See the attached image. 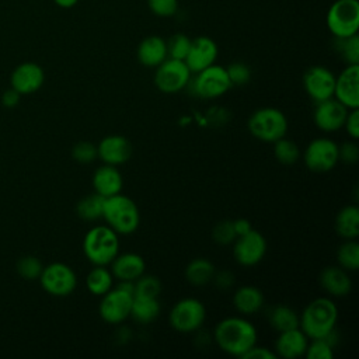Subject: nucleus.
I'll list each match as a JSON object with an SVG mask.
<instances>
[{
  "instance_id": "obj_1",
  "label": "nucleus",
  "mask_w": 359,
  "mask_h": 359,
  "mask_svg": "<svg viewBox=\"0 0 359 359\" xmlns=\"http://www.w3.org/2000/svg\"><path fill=\"white\" fill-rule=\"evenodd\" d=\"M213 339L223 352L243 358V355L257 344L258 332L250 320L234 316L226 317L215 325Z\"/></svg>"
},
{
  "instance_id": "obj_2",
  "label": "nucleus",
  "mask_w": 359,
  "mask_h": 359,
  "mask_svg": "<svg viewBox=\"0 0 359 359\" xmlns=\"http://www.w3.org/2000/svg\"><path fill=\"white\" fill-rule=\"evenodd\" d=\"M338 321V307L330 297H317L311 300L299 314V328L309 339L325 338L330 335Z\"/></svg>"
},
{
  "instance_id": "obj_3",
  "label": "nucleus",
  "mask_w": 359,
  "mask_h": 359,
  "mask_svg": "<svg viewBox=\"0 0 359 359\" xmlns=\"http://www.w3.org/2000/svg\"><path fill=\"white\" fill-rule=\"evenodd\" d=\"M102 219L116 234L128 236L137 230L140 212L133 199L119 192L105 198Z\"/></svg>"
},
{
  "instance_id": "obj_4",
  "label": "nucleus",
  "mask_w": 359,
  "mask_h": 359,
  "mask_svg": "<svg viewBox=\"0 0 359 359\" xmlns=\"http://www.w3.org/2000/svg\"><path fill=\"white\" fill-rule=\"evenodd\" d=\"M83 252L93 265L108 266L119 254V234L107 224L94 226L84 236Z\"/></svg>"
},
{
  "instance_id": "obj_5",
  "label": "nucleus",
  "mask_w": 359,
  "mask_h": 359,
  "mask_svg": "<svg viewBox=\"0 0 359 359\" xmlns=\"http://www.w3.org/2000/svg\"><path fill=\"white\" fill-rule=\"evenodd\" d=\"M287 126L285 114L273 107H264L254 111L247 122L250 133L265 143H273L286 136Z\"/></svg>"
},
{
  "instance_id": "obj_6",
  "label": "nucleus",
  "mask_w": 359,
  "mask_h": 359,
  "mask_svg": "<svg viewBox=\"0 0 359 359\" xmlns=\"http://www.w3.org/2000/svg\"><path fill=\"white\" fill-rule=\"evenodd\" d=\"M188 87L192 90L194 95L203 100H213L224 95L231 88V83L226 67L213 63L195 73V77H191Z\"/></svg>"
},
{
  "instance_id": "obj_7",
  "label": "nucleus",
  "mask_w": 359,
  "mask_h": 359,
  "mask_svg": "<svg viewBox=\"0 0 359 359\" xmlns=\"http://www.w3.org/2000/svg\"><path fill=\"white\" fill-rule=\"evenodd\" d=\"M325 22L335 38L356 35L359 29V1L335 0L327 11Z\"/></svg>"
},
{
  "instance_id": "obj_8",
  "label": "nucleus",
  "mask_w": 359,
  "mask_h": 359,
  "mask_svg": "<svg viewBox=\"0 0 359 359\" xmlns=\"http://www.w3.org/2000/svg\"><path fill=\"white\" fill-rule=\"evenodd\" d=\"M206 320L205 304L196 297H184L178 300L170 310L168 323L172 330L189 334L201 330Z\"/></svg>"
},
{
  "instance_id": "obj_9",
  "label": "nucleus",
  "mask_w": 359,
  "mask_h": 359,
  "mask_svg": "<svg viewBox=\"0 0 359 359\" xmlns=\"http://www.w3.org/2000/svg\"><path fill=\"white\" fill-rule=\"evenodd\" d=\"M38 279L42 289L56 297L72 294L77 286L76 272L63 262H52L43 266Z\"/></svg>"
},
{
  "instance_id": "obj_10",
  "label": "nucleus",
  "mask_w": 359,
  "mask_h": 359,
  "mask_svg": "<svg viewBox=\"0 0 359 359\" xmlns=\"http://www.w3.org/2000/svg\"><path fill=\"white\" fill-rule=\"evenodd\" d=\"M191 76L184 60L167 57L156 67L154 84L164 94H175L188 87Z\"/></svg>"
},
{
  "instance_id": "obj_11",
  "label": "nucleus",
  "mask_w": 359,
  "mask_h": 359,
  "mask_svg": "<svg viewBox=\"0 0 359 359\" xmlns=\"http://www.w3.org/2000/svg\"><path fill=\"white\" fill-rule=\"evenodd\" d=\"M303 160L313 172H328L339 161L338 144L328 137H316L304 149Z\"/></svg>"
},
{
  "instance_id": "obj_12",
  "label": "nucleus",
  "mask_w": 359,
  "mask_h": 359,
  "mask_svg": "<svg viewBox=\"0 0 359 359\" xmlns=\"http://www.w3.org/2000/svg\"><path fill=\"white\" fill-rule=\"evenodd\" d=\"M266 254V240L257 231L250 230L248 233L236 237L233 241V255L237 264L241 266H254L259 264Z\"/></svg>"
},
{
  "instance_id": "obj_13",
  "label": "nucleus",
  "mask_w": 359,
  "mask_h": 359,
  "mask_svg": "<svg viewBox=\"0 0 359 359\" xmlns=\"http://www.w3.org/2000/svg\"><path fill=\"white\" fill-rule=\"evenodd\" d=\"M101 303L98 307L100 317L108 324H121L129 318L133 294L122 289L112 287L105 294L101 296Z\"/></svg>"
},
{
  "instance_id": "obj_14",
  "label": "nucleus",
  "mask_w": 359,
  "mask_h": 359,
  "mask_svg": "<svg viewBox=\"0 0 359 359\" xmlns=\"http://www.w3.org/2000/svg\"><path fill=\"white\" fill-rule=\"evenodd\" d=\"M303 87L314 102L328 100L334 97L335 74L325 66H311L303 74Z\"/></svg>"
},
{
  "instance_id": "obj_15",
  "label": "nucleus",
  "mask_w": 359,
  "mask_h": 359,
  "mask_svg": "<svg viewBox=\"0 0 359 359\" xmlns=\"http://www.w3.org/2000/svg\"><path fill=\"white\" fill-rule=\"evenodd\" d=\"M348 112L349 109L345 105H342L338 100L331 97L328 100L316 102L313 118L316 126L320 130L330 133L344 128Z\"/></svg>"
},
{
  "instance_id": "obj_16",
  "label": "nucleus",
  "mask_w": 359,
  "mask_h": 359,
  "mask_svg": "<svg viewBox=\"0 0 359 359\" xmlns=\"http://www.w3.org/2000/svg\"><path fill=\"white\" fill-rule=\"evenodd\" d=\"M334 98L348 109L359 108V65H346L335 77Z\"/></svg>"
},
{
  "instance_id": "obj_17",
  "label": "nucleus",
  "mask_w": 359,
  "mask_h": 359,
  "mask_svg": "<svg viewBox=\"0 0 359 359\" xmlns=\"http://www.w3.org/2000/svg\"><path fill=\"white\" fill-rule=\"evenodd\" d=\"M217 53H219V49L216 42L212 38L202 35L191 41V46L184 62L188 66L189 72L195 74L206 69L208 66L216 63Z\"/></svg>"
},
{
  "instance_id": "obj_18",
  "label": "nucleus",
  "mask_w": 359,
  "mask_h": 359,
  "mask_svg": "<svg viewBox=\"0 0 359 359\" xmlns=\"http://www.w3.org/2000/svg\"><path fill=\"white\" fill-rule=\"evenodd\" d=\"M43 81H45L43 69L35 62H24L18 65L10 76L11 88L21 95L32 94L38 91L42 87Z\"/></svg>"
},
{
  "instance_id": "obj_19",
  "label": "nucleus",
  "mask_w": 359,
  "mask_h": 359,
  "mask_svg": "<svg viewBox=\"0 0 359 359\" xmlns=\"http://www.w3.org/2000/svg\"><path fill=\"white\" fill-rule=\"evenodd\" d=\"M97 153H98V158H101L104 164H111L118 167L130 158L133 153V147L125 136L108 135L102 137L97 144Z\"/></svg>"
},
{
  "instance_id": "obj_20",
  "label": "nucleus",
  "mask_w": 359,
  "mask_h": 359,
  "mask_svg": "<svg viewBox=\"0 0 359 359\" xmlns=\"http://www.w3.org/2000/svg\"><path fill=\"white\" fill-rule=\"evenodd\" d=\"M309 345L307 335L297 327L279 332L275 341V353L283 359H297L304 355Z\"/></svg>"
},
{
  "instance_id": "obj_21",
  "label": "nucleus",
  "mask_w": 359,
  "mask_h": 359,
  "mask_svg": "<svg viewBox=\"0 0 359 359\" xmlns=\"http://www.w3.org/2000/svg\"><path fill=\"white\" fill-rule=\"evenodd\" d=\"M320 286L332 297H344L352 290L349 272L339 265H331L321 271L318 278Z\"/></svg>"
},
{
  "instance_id": "obj_22",
  "label": "nucleus",
  "mask_w": 359,
  "mask_h": 359,
  "mask_svg": "<svg viewBox=\"0 0 359 359\" xmlns=\"http://www.w3.org/2000/svg\"><path fill=\"white\" fill-rule=\"evenodd\" d=\"M109 265H111V272L114 275V279H118V280L135 282L146 271V262L143 257L136 252L118 254Z\"/></svg>"
},
{
  "instance_id": "obj_23",
  "label": "nucleus",
  "mask_w": 359,
  "mask_h": 359,
  "mask_svg": "<svg viewBox=\"0 0 359 359\" xmlns=\"http://www.w3.org/2000/svg\"><path fill=\"white\" fill-rule=\"evenodd\" d=\"M93 188L98 195L104 198L116 195L122 192L123 177L115 165L104 164L98 167L93 174Z\"/></svg>"
},
{
  "instance_id": "obj_24",
  "label": "nucleus",
  "mask_w": 359,
  "mask_h": 359,
  "mask_svg": "<svg viewBox=\"0 0 359 359\" xmlns=\"http://www.w3.org/2000/svg\"><path fill=\"white\" fill-rule=\"evenodd\" d=\"M136 56L140 65L146 67H157L160 63H163L168 57L165 39L158 35L146 36L139 43Z\"/></svg>"
},
{
  "instance_id": "obj_25",
  "label": "nucleus",
  "mask_w": 359,
  "mask_h": 359,
  "mask_svg": "<svg viewBox=\"0 0 359 359\" xmlns=\"http://www.w3.org/2000/svg\"><path fill=\"white\" fill-rule=\"evenodd\" d=\"M265 299L259 287L252 285H244L236 289L233 294L234 309L243 316H252L264 307Z\"/></svg>"
},
{
  "instance_id": "obj_26",
  "label": "nucleus",
  "mask_w": 359,
  "mask_h": 359,
  "mask_svg": "<svg viewBox=\"0 0 359 359\" xmlns=\"http://www.w3.org/2000/svg\"><path fill=\"white\" fill-rule=\"evenodd\" d=\"M335 230L345 240H356L359 236V208L344 206L335 216Z\"/></svg>"
},
{
  "instance_id": "obj_27",
  "label": "nucleus",
  "mask_w": 359,
  "mask_h": 359,
  "mask_svg": "<svg viewBox=\"0 0 359 359\" xmlns=\"http://www.w3.org/2000/svg\"><path fill=\"white\" fill-rule=\"evenodd\" d=\"M160 311L161 306L158 297L133 296L129 317H132L139 324H150L158 317Z\"/></svg>"
},
{
  "instance_id": "obj_28",
  "label": "nucleus",
  "mask_w": 359,
  "mask_h": 359,
  "mask_svg": "<svg viewBox=\"0 0 359 359\" xmlns=\"http://www.w3.org/2000/svg\"><path fill=\"white\" fill-rule=\"evenodd\" d=\"M216 268L208 258H194L185 266V279L194 286H205L212 282Z\"/></svg>"
},
{
  "instance_id": "obj_29",
  "label": "nucleus",
  "mask_w": 359,
  "mask_h": 359,
  "mask_svg": "<svg viewBox=\"0 0 359 359\" xmlns=\"http://www.w3.org/2000/svg\"><path fill=\"white\" fill-rule=\"evenodd\" d=\"M86 286L94 296H102L114 287V275L105 265H94L86 276Z\"/></svg>"
},
{
  "instance_id": "obj_30",
  "label": "nucleus",
  "mask_w": 359,
  "mask_h": 359,
  "mask_svg": "<svg viewBox=\"0 0 359 359\" xmlns=\"http://www.w3.org/2000/svg\"><path fill=\"white\" fill-rule=\"evenodd\" d=\"M268 320L271 327L278 332L299 327V314L286 304H276L271 307Z\"/></svg>"
},
{
  "instance_id": "obj_31",
  "label": "nucleus",
  "mask_w": 359,
  "mask_h": 359,
  "mask_svg": "<svg viewBox=\"0 0 359 359\" xmlns=\"http://www.w3.org/2000/svg\"><path fill=\"white\" fill-rule=\"evenodd\" d=\"M104 201H105V198L98 195L97 192L81 198L76 205L77 216L87 222H94V220L102 219Z\"/></svg>"
},
{
  "instance_id": "obj_32",
  "label": "nucleus",
  "mask_w": 359,
  "mask_h": 359,
  "mask_svg": "<svg viewBox=\"0 0 359 359\" xmlns=\"http://www.w3.org/2000/svg\"><path fill=\"white\" fill-rule=\"evenodd\" d=\"M337 261L345 271L355 272L359 268V243L356 240H345L337 251Z\"/></svg>"
},
{
  "instance_id": "obj_33",
  "label": "nucleus",
  "mask_w": 359,
  "mask_h": 359,
  "mask_svg": "<svg viewBox=\"0 0 359 359\" xmlns=\"http://www.w3.org/2000/svg\"><path fill=\"white\" fill-rule=\"evenodd\" d=\"M273 156L280 164L292 165L300 158V149L296 142L283 136L273 142Z\"/></svg>"
},
{
  "instance_id": "obj_34",
  "label": "nucleus",
  "mask_w": 359,
  "mask_h": 359,
  "mask_svg": "<svg viewBox=\"0 0 359 359\" xmlns=\"http://www.w3.org/2000/svg\"><path fill=\"white\" fill-rule=\"evenodd\" d=\"M337 50L346 65H359V36L352 35L348 38H335Z\"/></svg>"
},
{
  "instance_id": "obj_35",
  "label": "nucleus",
  "mask_w": 359,
  "mask_h": 359,
  "mask_svg": "<svg viewBox=\"0 0 359 359\" xmlns=\"http://www.w3.org/2000/svg\"><path fill=\"white\" fill-rule=\"evenodd\" d=\"M161 293V282L154 275L143 273L135 280L133 296H143V297H158Z\"/></svg>"
},
{
  "instance_id": "obj_36",
  "label": "nucleus",
  "mask_w": 359,
  "mask_h": 359,
  "mask_svg": "<svg viewBox=\"0 0 359 359\" xmlns=\"http://www.w3.org/2000/svg\"><path fill=\"white\" fill-rule=\"evenodd\" d=\"M15 269H17V272L21 278L28 279V280H34V279L39 278V275L43 269V265L36 257L25 255V257H21L17 261Z\"/></svg>"
},
{
  "instance_id": "obj_37",
  "label": "nucleus",
  "mask_w": 359,
  "mask_h": 359,
  "mask_svg": "<svg viewBox=\"0 0 359 359\" xmlns=\"http://www.w3.org/2000/svg\"><path fill=\"white\" fill-rule=\"evenodd\" d=\"M304 356L307 359H332L334 345L327 338L311 339V342L309 341Z\"/></svg>"
},
{
  "instance_id": "obj_38",
  "label": "nucleus",
  "mask_w": 359,
  "mask_h": 359,
  "mask_svg": "<svg viewBox=\"0 0 359 359\" xmlns=\"http://www.w3.org/2000/svg\"><path fill=\"white\" fill-rule=\"evenodd\" d=\"M191 38L185 34H174L167 42V55L168 57L184 60L188 55L191 46Z\"/></svg>"
},
{
  "instance_id": "obj_39",
  "label": "nucleus",
  "mask_w": 359,
  "mask_h": 359,
  "mask_svg": "<svg viewBox=\"0 0 359 359\" xmlns=\"http://www.w3.org/2000/svg\"><path fill=\"white\" fill-rule=\"evenodd\" d=\"M236 231L233 229L231 220H220L212 229V238L219 245H229L233 244L236 240Z\"/></svg>"
},
{
  "instance_id": "obj_40",
  "label": "nucleus",
  "mask_w": 359,
  "mask_h": 359,
  "mask_svg": "<svg viewBox=\"0 0 359 359\" xmlns=\"http://www.w3.org/2000/svg\"><path fill=\"white\" fill-rule=\"evenodd\" d=\"M72 157L76 161L81 163V164L93 163L95 158H98L97 146L91 142H87V140L77 142L72 149Z\"/></svg>"
},
{
  "instance_id": "obj_41",
  "label": "nucleus",
  "mask_w": 359,
  "mask_h": 359,
  "mask_svg": "<svg viewBox=\"0 0 359 359\" xmlns=\"http://www.w3.org/2000/svg\"><path fill=\"white\" fill-rule=\"evenodd\" d=\"M229 80L233 86H244L251 79V69L243 62H234L226 67Z\"/></svg>"
},
{
  "instance_id": "obj_42",
  "label": "nucleus",
  "mask_w": 359,
  "mask_h": 359,
  "mask_svg": "<svg viewBox=\"0 0 359 359\" xmlns=\"http://www.w3.org/2000/svg\"><path fill=\"white\" fill-rule=\"evenodd\" d=\"M147 6L157 17H172L178 10V0H147Z\"/></svg>"
},
{
  "instance_id": "obj_43",
  "label": "nucleus",
  "mask_w": 359,
  "mask_h": 359,
  "mask_svg": "<svg viewBox=\"0 0 359 359\" xmlns=\"http://www.w3.org/2000/svg\"><path fill=\"white\" fill-rule=\"evenodd\" d=\"M338 156L339 161L345 164H355L359 160V147L355 140L344 142L341 146H338Z\"/></svg>"
},
{
  "instance_id": "obj_44",
  "label": "nucleus",
  "mask_w": 359,
  "mask_h": 359,
  "mask_svg": "<svg viewBox=\"0 0 359 359\" xmlns=\"http://www.w3.org/2000/svg\"><path fill=\"white\" fill-rule=\"evenodd\" d=\"M212 282L215 283V286L220 290H229L233 287L234 282H236V276L229 269H222V271H216L213 275Z\"/></svg>"
},
{
  "instance_id": "obj_45",
  "label": "nucleus",
  "mask_w": 359,
  "mask_h": 359,
  "mask_svg": "<svg viewBox=\"0 0 359 359\" xmlns=\"http://www.w3.org/2000/svg\"><path fill=\"white\" fill-rule=\"evenodd\" d=\"M344 128L346 129V132L352 140L359 139V108L349 109L345 123H344Z\"/></svg>"
},
{
  "instance_id": "obj_46",
  "label": "nucleus",
  "mask_w": 359,
  "mask_h": 359,
  "mask_svg": "<svg viewBox=\"0 0 359 359\" xmlns=\"http://www.w3.org/2000/svg\"><path fill=\"white\" fill-rule=\"evenodd\" d=\"M244 359H276L278 355L271 351L269 348L266 346H259V345H254L252 348H250L244 355H243Z\"/></svg>"
},
{
  "instance_id": "obj_47",
  "label": "nucleus",
  "mask_w": 359,
  "mask_h": 359,
  "mask_svg": "<svg viewBox=\"0 0 359 359\" xmlns=\"http://www.w3.org/2000/svg\"><path fill=\"white\" fill-rule=\"evenodd\" d=\"M20 97H21V94H18L13 88H8L1 94V104L7 108H13L20 102Z\"/></svg>"
},
{
  "instance_id": "obj_48",
  "label": "nucleus",
  "mask_w": 359,
  "mask_h": 359,
  "mask_svg": "<svg viewBox=\"0 0 359 359\" xmlns=\"http://www.w3.org/2000/svg\"><path fill=\"white\" fill-rule=\"evenodd\" d=\"M231 222H233V229H234L237 237L248 233L250 230H252L250 220H247L244 217H240V219H236V220H231Z\"/></svg>"
},
{
  "instance_id": "obj_49",
  "label": "nucleus",
  "mask_w": 359,
  "mask_h": 359,
  "mask_svg": "<svg viewBox=\"0 0 359 359\" xmlns=\"http://www.w3.org/2000/svg\"><path fill=\"white\" fill-rule=\"evenodd\" d=\"M53 3L60 8H72L79 3V0H53Z\"/></svg>"
}]
</instances>
